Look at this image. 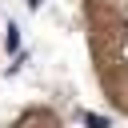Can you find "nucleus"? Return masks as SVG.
<instances>
[{
	"label": "nucleus",
	"instance_id": "obj_1",
	"mask_svg": "<svg viewBox=\"0 0 128 128\" xmlns=\"http://www.w3.org/2000/svg\"><path fill=\"white\" fill-rule=\"evenodd\" d=\"M4 48H8V52H16V48H20V32H16V24H8V36H4Z\"/></svg>",
	"mask_w": 128,
	"mask_h": 128
},
{
	"label": "nucleus",
	"instance_id": "obj_2",
	"mask_svg": "<svg viewBox=\"0 0 128 128\" xmlns=\"http://www.w3.org/2000/svg\"><path fill=\"white\" fill-rule=\"evenodd\" d=\"M84 124H88V128H108V120H104V116H92V112L84 116Z\"/></svg>",
	"mask_w": 128,
	"mask_h": 128
}]
</instances>
